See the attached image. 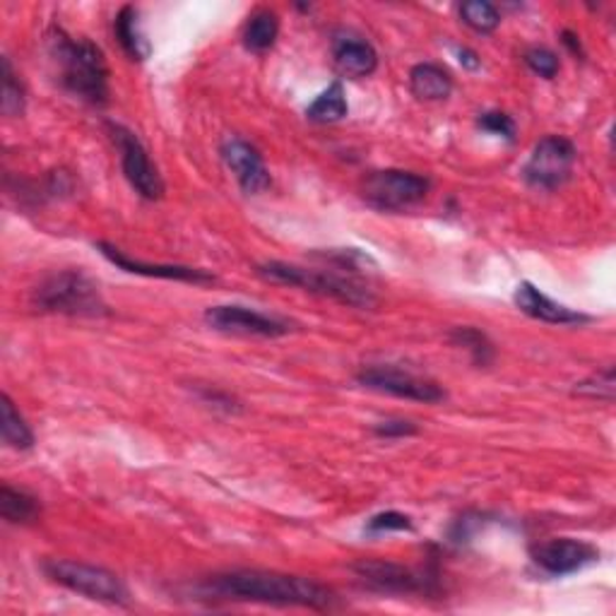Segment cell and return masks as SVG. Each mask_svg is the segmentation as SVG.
I'll return each instance as SVG.
<instances>
[{
	"label": "cell",
	"mask_w": 616,
	"mask_h": 616,
	"mask_svg": "<svg viewBox=\"0 0 616 616\" xmlns=\"http://www.w3.org/2000/svg\"><path fill=\"white\" fill-rule=\"evenodd\" d=\"M356 381L369 391L385 393L393 397H403V400H415L424 405H436L446 400V391L439 383L429 378H421L409 371L395 369V366H369L359 371Z\"/></svg>",
	"instance_id": "9c48e42d"
},
{
	"label": "cell",
	"mask_w": 616,
	"mask_h": 616,
	"mask_svg": "<svg viewBox=\"0 0 616 616\" xmlns=\"http://www.w3.org/2000/svg\"><path fill=\"white\" fill-rule=\"evenodd\" d=\"M332 58L336 66L346 77H369L378 68V54L364 36H356L352 32L336 34L332 38Z\"/></svg>",
	"instance_id": "2e32d148"
},
{
	"label": "cell",
	"mask_w": 616,
	"mask_h": 616,
	"mask_svg": "<svg viewBox=\"0 0 616 616\" xmlns=\"http://www.w3.org/2000/svg\"><path fill=\"white\" fill-rule=\"evenodd\" d=\"M0 109H3L6 116L24 113V89L15 73H12L8 58H3V97H0Z\"/></svg>",
	"instance_id": "484cf974"
},
{
	"label": "cell",
	"mask_w": 616,
	"mask_h": 616,
	"mask_svg": "<svg viewBox=\"0 0 616 616\" xmlns=\"http://www.w3.org/2000/svg\"><path fill=\"white\" fill-rule=\"evenodd\" d=\"M458 56H460V63H462V66L470 68V70H477V68L482 66L480 56L474 54V51H470V48H458Z\"/></svg>",
	"instance_id": "1f68e13d"
},
{
	"label": "cell",
	"mask_w": 616,
	"mask_h": 616,
	"mask_svg": "<svg viewBox=\"0 0 616 616\" xmlns=\"http://www.w3.org/2000/svg\"><path fill=\"white\" fill-rule=\"evenodd\" d=\"M202 593L215 600L231 602H258V605L277 607H304V609H330L336 595L326 585L311 578L287 575L277 571L239 569L217 573L202 583Z\"/></svg>",
	"instance_id": "6da1fadb"
},
{
	"label": "cell",
	"mask_w": 616,
	"mask_h": 616,
	"mask_svg": "<svg viewBox=\"0 0 616 616\" xmlns=\"http://www.w3.org/2000/svg\"><path fill=\"white\" fill-rule=\"evenodd\" d=\"M460 20L474 32L492 34L501 24V12L496 6L486 3V0H470V3L460 6Z\"/></svg>",
	"instance_id": "603a6c76"
},
{
	"label": "cell",
	"mask_w": 616,
	"mask_h": 616,
	"mask_svg": "<svg viewBox=\"0 0 616 616\" xmlns=\"http://www.w3.org/2000/svg\"><path fill=\"white\" fill-rule=\"evenodd\" d=\"M561 42H563V46H566L571 54L575 56V58H585V51H583V44H581V36H578L575 32H571V30H563L561 32Z\"/></svg>",
	"instance_id": "4dcf8cb0"
},
{
	"label": "cell",
	"mask_w": 616,
	"mask_h": 616,
	"mask_svg": "<svg viewBox=\"0 0 616 616\" xmlns=\"http://www.w3.org/2000/svg\"><path fill=\"white\" fill-rule=\"evenodd\" d=\"M431 182L427 176L403 169L371 172L362 182L364 200L381 212H403L427 200Z\"/></svg>",
	"instance_id": "8992f818"
},
{
	"label": "cell",
	"mask_w": 616,
	"mask_h": 616,
	"mask_svg": "<svg viewBox=\"0 0 616 616\" xmlns=\"http://www.w3.org/2000/svg\"><path fill=\"white\" fill-rule=\"evenodd\" d=\"M48 44L63 87L87 105L105 107L109 101V68L101 48L85 36L73 38L63 30H54Z\"/></svg>",
	"instance_id": "7a4b0ae2"
},
{
	"label": "cell",
	"mask_w": 616,
	"mask_h": 616,
	"mask_svg": "<svg viewBox=\"0 0 616 616\" xmlns=\"http://www.w3.org/2000/svg\"><path fill=\"white\" fill-rule=\"evenodd\" d=\"M0 513H3V518L8 522L24 525V522H32L38 518L42 506H38V501L34 496H30L28 492L12 490V486L6 484L3 490H0Z\"/></svg>",
	"instance_id": "7402d4cb"
},
{
	"label": "cell",
	"mask_w": 616,
	"mask_h": 616,
	"mask_svg": "<svg viewBox=\"0 0 616 616\" xmlns=\"http://www.w3.org/2000/svg\"><path fill=\"white\" fill-rule=\"evenodd\" d=\"M113 34L119 38L121 48L131 61H145L152 54V46L140 30V15L133 6L121 8L119 15L113 20Z\"/></svg>",
	"instance_id": "ac0fdd59"
},
{
	"label": "cell",
	"mask_w": 616,
	"mask_h": 616,
	"mask_svg": "<svg viewBox=\"0 0 616 616\" xmlns=\"http://www.w3.org/2000/svg\"><path fill=\"white\" fill-rule=\"evenodd\" d=\"M575 145L563 135H547L535 145L528 164L522 169V178L532 188L557 190L571 178L575 164Z\"/></svg>",
	"instance_id": "52a82bcc"
},
{
	"label": "cell",
	"mask_w": 616,
	"mask_h": 616,
	"mask_svg": "<svg viewBox=\"0 0 616 616\" xmlns=\"http://www.w3.org/2000/svg\"><path fill=\"white\" fill-rule=\"evenodd\" d=\"M279 34V20L273 10H255L243 28V44L253 54H265L273 48Z\"/></svg>",
	"instance_id": "d6986e66"
},
{
	"label": "cell",
	"mask_w": 616,
	"mask_h": 616,
	"mask_svg": "<svg viewBox=\"0 0 616 616\" xmlns=\"http://www.w3.org/2000/svg\"><path fill=\"white\" fill-rule=\"evenodd\" d=\"M614 366H607L605 371H597L590 378L575 383L573 393L581 397H590V400H605L612 403L614 400Z\"/></svg>",
	"instance_id": "d4e9b609"
},
{
	"label": "cell",
	"mask_w": 616,
	"mask_h": 616,
	"mask_svg": "<svg viewBox=\"0 0 616 616\" xmlns=\"http://www.w3.org/2000/svg\"><path fill=\"white\" fill-rule=\"evenodd\" d=\"M352 571L381 593H424V590H429L427 585L431 581V578H424L421 573L403 566V563L383 559H362L354 563Z\"/></svg>",
	"instance_id": "7c38bea8"
},
{
	"label": "cell",
	"mask_w": 616,
	"mask_h": 616,
	"mask_svg": "<svg viewBox=\"0 0 616 616\" xmlns=\"http://www.w3.org/2000/svg\"><path fill=\"white\" fill-rule=\"evenodd\" d=\"M222 160L227 164V169L234 174L241 190L246 193V196H258V193L267 190L270 184H273L261 152L251 143H246V140L241 138L224 140Z\"/></svg>",
	"instance_id": "4fadbf2b"
},
{
	"label": "cell",
	"mask_w": 616,
	"mask_h": 616,
	"mask_svg": "<svg viewBox=\"0 0 616 616\" xmlns=\"http://www.w3.org/2000/svg\"><path fill=\"white\" fill-rule=\"evenodd\" d=\"M522 58H525V66H528L535 75L547 77V80H551V77H557V73L561 68L559 56L554 54V51L544 48V46L528 48V51H525Z\"/></svg>",
	"instance_id": "83f0119b"
},
{
	"label": "cell",
	"mask_w": 616,
	"mask_h": 616,
	"mask_svg": "<svg viewBox=\"0 0 616 616\" xmlns=\"http://www.w3.org/2000/svg\"><path fill=\"white\" fill-rule=\"evenodd\" d=\"M415 525L413 518L405 516V513L397 510H385L378 513V516L369 518L366 522V532L369 535H385V532H413Z\"/></svg>",
	"instance_id": "4316f807"
},
{
	"label": "cell",
	"mask_w": 616,
	"mask_h": 616,
	"mask_svg": "<svg viewBox=\"0 0 616 616\" xmlns=\"http://www.w3.org/2000/svg\"><path fill=\"white\" fill-rule=\"evenodd\" d=\"M451 340L458 346H465V350L472 354L474 364L486 366L494 359V344L477 328H455L451 332Z\"/></svg>",
	"instance_id": "cb8c5ba5"
},
{
	"label": "cell",
	"mask_w": 616,
	"mask_h": 616,
	"mask_svg": "<svg viewBox=\"0 0 616 616\" xmlns=\"http://www.w3.org/2000/svg\"><path fill=\"white\" fill-rule=\"evenodd\" d=\"M532 563L547 575H571L600 561V549L583 539L557 537L530 549Z\"/></svg>",
	"instance_id": "8fae6325"
},
{
	"label": "cell",
	"mask_w": 616,
	"mask_h": 616,
	"mask_svg": "<svg viewBox=\"0 0 616 616\" xmlns=\"http://www.w3.org/2000/svg\"><path fill=\"white\" fill-rule=\"evenodd\" d=\"M109 133L121 152V166L128 184L133 186L140 198L160 200L164 196L162 174L157 172V166L152 164L145 145L140 143V138L119 123H109Z\"/></svg>",
	"instance_id": "ba28073f"
},
{
	"label": "cell",
	"mask_w": 616,
	"mask_h": 616,
	"mask_svg": "<svg viewBox=\"0 0 616 616\" xmlns=\"http://www.w3.org/2000/svg\"><path fill=\"white\" fill-rule=\"evenodd\" d=\"M0 409H3V424H0V429H3V441L15 448V451H30L34 446V433L30 429V424L24 421V417L15 409V403L10 400V395L0 397Z\"/></svg>",
	"instance_id": "44dd1931"
},
{
	"label": "cell",
	"mask_w": 616,
	"mask_h": 616,
	"mask_svg": "<svg viewBox=\"0 0 616 616\" xmlns=\"http://www.w3.org/2000/svg\"><path fill=\"white\" fill-rule=\"evenodd\" d=\"M97 249L109 263L125 270V273H131V275L174 279V282H193V285H210V282H215V275H210L208 270H200V267L160 265V263L152 265V263H143V261H133V258H128L121 249H116V246H111V243H105V241L97 243Z\"/></svg>",
	"instance_id": "5bb4252c"
},
{
	"label": "cell",
	"mask_w": 616,
	"mask_h": 616,
	"mask_svg": "<svg viewBox=\"0 0 616 616\" xmlns=\"http://www.w3.org/2000/svg\"><path fill=\"white\" fill-rule=\"evenodd\" d=\"M36 311L61 314L75 318H99L109 314V306L101 297L95 279L80 270H61L48 275L32 294Z\"/></svg>",
	"instance_id": "277c9868"
},
{
	"label": "cell",
	"mask_w": 616,
	"mask_h": 616,
	"mask_svg": "<svg viewBox=\"0 0 616 616\" xmlns=\"http://www.w3.org/2000/svg\"><path fill=\"white\" fill-rule=\"evenodd\" d=\"M350 107H346L342 82H332L323 95H318L311 107L306 109L308 121L314 123H338L342 121Z\"/></svg>",
	"instance_id": "ffe728a7"
},
{
	"label": "cell",
	"mask_w": 616,
	"mask_h": 616,
	"mask_svg": "<svg viewBox=\"0 0 616 616\" xmlns=\"http://www.w3.org/2000/svg\"><path fill=\"white\" fill-rule=\"evenodd\" d=\"M44 573L51 581L73 590L77 595H85L87 600L107 602V605H128L131 593L125 583L113 571L101 566H89V563L54 559L44 563Z\"/></svg>",
	"instance_id": "5b68a950"
},
{
	"label": "cell",
	"mask_w": 616,
	"mask_h": 616,
	"mask_svg": "<svg viewBox=\"0 0 616 616\" xmlns=\"http://www.w3.org/2000/svg\"><path fill=\"white\" fill-rule=\"evenodd\" d=\"M480 128L486 133H494V135H501V138H506V140H513L516 138V123H513V119L508 113L504 111H486L480 116Z\"/></svg>",
	"instance_id": "f1b7e54d"
},
{
	"label": "cell",
	"mask_w": 616,
	"mask_h": 616,
	"mask_svg": "<svg viewBox=\"0 0 616 616\" xmlns=\"http://www.w3.org/2000/svg\"><path fill=\"white\" fill-rule=\"evenodd\" d=\"M205 323L227 336H249V338H282L292 330L289 323L275 316H265L246 306H210L205 311Z\"/></svg>",
	"instance_id": "30bf717a"
},
{
	"label": "cell",
	"mask_w": 616,
	"mask_h": 616,
	"mask_svg": "<svg viewBox=\"0 0 616 616\" xmlns=\"http://www.w3.org/2000/svg\"><path fill=\"white\" fill-rule=\"evenodd\" d=\"M265 282H273V285H285V287H297L304 292L318 294V297L336 299L344 306L352 308H371L376 306V297L362 282H356L354 277L328 273V270H311L292 263H279L270 261L258 265L255 270Z\"/></svg>",
	"instance_id": "3957f363"
},
{
	"label": "cell",
	"mask_w": 616,
	"mask_h": 616,
	"mask_svg": "<svg viewBox=\"0 0 616 616\" xmlns=\"http://www.w3.org/2000/svg\"><path fill=\"white\" fill-rule=\"evenodd\" d=\"M516 306L525 316H530L535 320H542V323L551 326H581L587 323V316L573 311V308L557 304L554 299H549L547 294L539 292L532 282H520L516 289Z\"/></svg>",
	"instance_id": "9a60e30c"
},
{
	"label": "cell",
	"mask_w": 616,
	"mask_h": 616,
	"mask_svg": "<svg viewBox=\"0 0 616 616\" xmlns=\"http://www.w3.org/2000/svg\"><path fill=\"white\" fill-rule=\"evenodd\" d=\"M374 431L378 436H383V439H405V436H415L417 427L407 419H385V421L376 424Z\"/></svg>",
	"instance_id": "f546056e"
},
{
	"label": "cell",
	"mask_w": 616,
	"mask_h": 616,
	"mask_svg": "<svg viewBox=\"0 0 616 616\" xmlns=\"http://www.w3.org/2000/svg\"><path fill=\"white\" fill-rule=\"evenodd\" d=\"M409 89L421 101H443L453 92V77L439 63H419L409 73Z\"/></svg>",
	"instance_id": "e0dca14e"
}]
</instances>
